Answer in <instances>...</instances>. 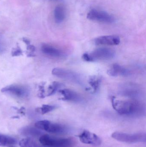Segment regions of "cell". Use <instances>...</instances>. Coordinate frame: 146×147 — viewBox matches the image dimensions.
Wrapping results in <instances>:
<instances>
[{
	"label": "cell",
	"instance_id": "7",
	"mask_svg": "<svg viewBox=\"0 0 146 147\" xmlns=\"http://www.w3.org/2000/svg\"><path fill=\"white\" fill-rule=\"evenodd\" d=\"M52 74L56 77L74 83L79 84L81 82V77L79 74L69 70L62 68H55L52 70Z\"/></svg>",
	"mask_w": 146,
	"mask_h": 147
},
{
	"label": "cell",
	"instance_id": "5",
	"mask_svg": "<svg viewBox=\"0 0 146 147\" xmlns=\"http://www.w3.org/2000/svg\"><path fill=\"white\" fill-rule=\"evenodd\" d=\"M35 126L39 129L51 134H63L66 131V127L63 125L47 120L39 121L35 123Z\"/></svg>",
	"mask_w": 146,
	"mask_h": 147
},
{
	"label": "cell",
	"instance_id": "8",
	"mask_svg": "<svg viewBox=\"0 0 146 147\" xmlns=\"http://www.w3.org/2000/svg\"><path fill=\"white\" fill-rule=\"evenodd\" d=\"M80 141L84 144L98 146L102 143V140L96 134L87 130H84L79 135Z\"/></svg>",
	"mask_w": 146,
	"mask_h": 147
},
{
	"label": "cell",
	"instance_id": "20",
	"mask_svg": "<svg viewBox=\"0 0 146 147\" xmlns=\"http://www.w3.org/2000/svg\"><path fill=\"white\" fill-rule=\"evenodd\" d=\"M55 106L45 105H43L42 107L40 108V113L42 114H46L48 112L52 111L53 110L55 109Z\"/></svg>",
	"mask_w": 146,
	"mask_h": 147
},
{
	"label": "cell",
	"instance_id": "16",
	"mask_svg": "<svg viewBox=\"0 0 146 147\" xmlns=\"http://www.w3.org/2000/svg\"><path fill=\"white\" fill-rule=\"evenodd\" d=\"M16 143V140L14 138L0 134V146H10Z\"/></svg>",
	"mask_w": 146,
	"mask_h": 147
},
{
	"label": "cell",
	"instance_id": "9",
	"mask_svg": "<svg viewBox=\"0 0 146 147\" xmlns=\"http://www.w3.org/2000/svg\"><path fill=\"white\" fill-rule=\"evenodd\" d=\"M121 42L120 37L117 35H105L95 39L94 44L97 46H113L118 45Z\"/></svg>",
	"mask_w": 146,
	"mask_h": 147
},
{
	"label": "cell",
	"instance_id": "10",
	"mask_svg": "<svg viewBox=\"0 0 146 147\" xmlns=\"http://www.w3.org/2000/svg\"><path fill=\"white\" fill-rule=\"evenodd\" d=\"M59 92L62 96L61 99L63 101L79 102L81 100V97L78 93L70 89H63Z\"/></svg>",
	"mask_w": 146,
	"mask_h": 147
},
{
	"label": "cell",
	"instance_id": "13",
	"mask_svg": "<svg viewBox=\"0 0 146 147\" xmlns=\"http://www.w3.org/2000/svg\"><path fill=\"white\" fill-rule=\"evenodd\" d=\"M42 50L45 54L53 57L61 58L64 56V52L62 51L51 46H43Z\"/></svg>",
	"mask_w": 146,
	"mask_h": 147
},
{
	"label": "cell",
	"instance_id": "17",
	"mask_svg": "<svg viewBox=\"0 0 146 147\" xmlns=\"http://www.w3.org/2000/svg\"><path fill=\"white\" fill-rule=\"evenodd\" d=\"M21 147H41L34 140L30 138L23 139L20 141Z\"/></svg>",
	"mask_w": 146,
	"mask_h": 147
},
{
	"label": "cell",
	"instance_id": "12",
	"mask_svg": "<svg viewBox=\"0 0 146 147\" xmlns=\"http://www.w3.org/2000/svg\"><path fill=\"white\" fill-rule=\"evenodd\" d=\"M108 74L112 77H122L129 75L130 71L120 65L115 64L108 70Z\"/></svg>",
	"mask_w": 146,
	"mask_h": 147
},
{
	"label": "cell",
	"instance_id": "3",
	"mask_svg": "<svg viewBox=\"0 0 146 147\" xmlns=\"http://www.w3.org/2000/svg\"><path fill=\"white\" fill-rule=\"evenodd\" d=\"M39 141L43 146L49 147H72L75 143L73 138H56L48 135L42 136Z\"/></svg>",
	"mask_w": 146,
	"mask_h": 147
},
{
	"label": "cell",
	"instance_id": "2",
	"mask_svg": "<svg viewBox=\"0 0 146 147\" xmlns=\"http://www.w3.org/2000/svg\"><path fill=\"white\" fill-rule=\"evenodd\" d=\"M115 52L112 49L105 47L98 48L90 53H86L82 55V59L87 62L105 61L112 59Z\"/></svg>",
	"mask_w": 146,
	"mask_h": 147
},
{
	"label": "cell",
	"instance_id": "19",
	"mask_svg": "<svg viewBox=\"0 0 146 147\" xmlns=\"http://www.w3.org/2000/svg\"><path fill=\"white\" fill-rule=\"evenodd\" d=\"M62 86V84L58 82H53L49 87V94L51 95L55 93Z\"/></svg>",
	"mask_w": 146,
	"mask_h": 147
},
{
	"label": "cell",
	"instance_id": "14",
	"mask_svg": "<svg viewBox=\"0 0 146 147\" xmlns=\"http://www.w3.org/2000/svg\"><path fill=\"white\" fill-rule=\"evenodd\" d=\"M54 18L57 23H60L64 21L66 17L65 8L62 5H58L54 10Z\"/></svg>",
	"mask_w": 146,
	"mask_h": 147
},
{
	"label": "cell",
	"instance_id": "22",
	"mask_svg": "<svg viewBox=\"0 0 146 147\" xmlns=\"http://www.w3.org/2000/svg\"></svg>",
	"mask_w": 146,
	"mask_h": 147
},
{
	"label": "cell",
	"instance_id": "11",
	"mask_svg": "<svg viewBox=\"0 0 146 147\" xmlns=\"http://www.w3.org/2000/svg\"><path fill=\"white\" fill-rule=\"evenodd\" d=\"M2 92H8L20 97L26 96L28 94V90L25 87L15 85L5 87L2 90Z\"/></svg>",
	"mask_w": 146,
	"mask_h": 147
},
{
	"label": "cell",
	"instance_id": "6",
	"mask_svg": "<svg viewBox=\"0 0 146 147\" xmlns=\"http://www.w3.org/2000/svg\"><path fill=\"white\" fill-rule=\"evenodd\" d=\"M87 17L93 21L105 23H112L115 22V18L109 13L97 9H93L87 13Z\"/></svg>",
	"mask_w": 146,
	"mask_h": 147
},
{
	"label": "cell",
	"instance_id": "1",
	"mask_svg": "<svg viewBox=\"0 0 146 147\" xmlns=\"http://www.w3.org/2000/svg\"><path fill=\"white\" fill-rule=\"evenodd\" d=\"M111 101L113 109L120 115H135L141 112L143 109V105L135 99H120L112 97Z\"/></svg>",
	"mask_w": 146,
	"mask_h": 147
},
{
	"label": "cell",
	"instance_id": "4",
	"mask_svg": "<svg viewBox=\"0 0 146 147\" xmlns=\"http://www.w3.org/2000/svg\"><path fill=\"white\" fill-rule=\"evenodd\" d=\"M113 139L124 143H137L145 142L146 134L143 133L129 134L121 132H115L111 135Z\"/></svg>",
	"mask_w": 146,
	"mask_h": 147
},
{
	"label": "cell",
	"instance_id": "21",
	"mask_svg": "<svg viewBox=\"0 0 146 147\" xmlns=\"http://www.w3.org/2000/svg\"><path fill=\"white\" fill-rule=\"evenodd\" d=\"M21 53V51L19 50H17L14 52L15 56H19V55H20Z\"/></svg>",
	"mask_w": 146,
	"mask_h": 147
},
{
	"label": "cell",
	"instance_id": "15",
	"mask_svg": "<svg viewBox=\"0 0 146 147\" xmlns=\"http://www.w3.org/2000/svg\"><path fill=\"white\" fill-rule=\"evenodd\" d=\"M101 83V78L98 76H92L88 80V84L90 85V90L94 93L96 92Z\"/></svg>",
	"mask_w": 146,
	"mask_h": 147
},
{
	"label": "cell",
	"instance_id": "18",
	"mask_svg": "<svg viewBox=\"0 0 146 147\" xmlns=\"http://www.w3.org/2000/svg\"><path fill=\"white\" fill-rule=\"evenodd\" d=\"M21 133L25 135L36 136L40 134V131L33 128L26 127L21 129Z\"/></svg>",
	"mask_w": 146,
	"mask_h": 147
}]
</instances>
